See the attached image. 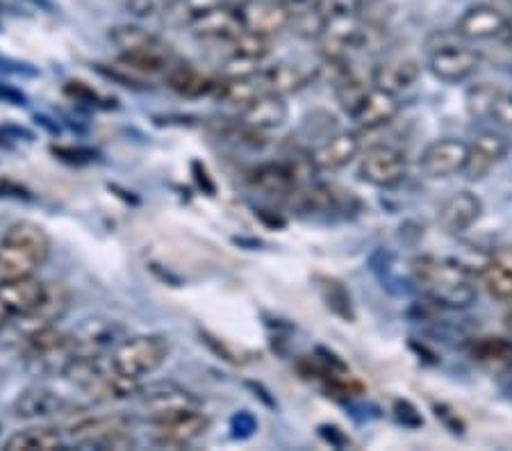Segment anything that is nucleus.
Here are the masks:
<instances>
[{"label": "nucleus", "instance_id": "f704fd0d", "mask_svg": "<svg viewBox=\"0 0 512 451\" xmlns=\"http://www.w3.org/2000/svg\"><path fill=\"white\" fill-rule=\"evenodd\" d=\"M89 449H101V451H126V449H137V440L132 438L130 429L126 431H117V433H110V436H105L101 440H96L92 447Z\"/></svg>", "mask_w": 512, "mask_h": 451}, {"label": "nucleus", "instance_id": "f03ea898", "mask_svg": "<svg viewBox=\"0 0 512 451\" xmlns=\"http://www.w3.org/2000/svg\"><path fill=\"white\" fill-rule=\"evenodd\" d=\"M51 258V237L39 224L16 221L0 235V281L37 276Z\"/></svg>", "mask_w": 512, "mask_h": 451}, {"label": "nucleus", "instance_id": "6ab92c4d", "mask_svg": "<svg viewBox=\"0 0 512 451\" xmlns=\"http://www.w3.org/2000/svg\"><path fill=\"white\" fill-rule=\"evenodd\" d=\"M187 30L192 32L196 39H205V41H233L239 32H242V21H239L237 7L235 5H221L214 7V10L205 12L203 16H198L192 23H189Z\"/></svg>", "mask_w": 512, "mask_h": 451}, {"label": "nucleus", "instance_id": "6e6552de", "mask_svg": "<svg viewBox=\"0 0 512 451\" xmlns=\"http://www.w3.org/2000/svg\"><path fill=\"white\" fill-rule=\"evenodd\" d=\"M153 426V442L164 449H187L194 445L198 438H203L210 431V417L201 408L185 410L167 420L155 422Z\"/></svg>", "mask_w": 512, "mask_h": 451}, {"label": "nucleus", "instance_id": "412c9836", "mask_svg": "<svg viewBox=\"0 0 512 451\" xmlns=\"http://www.w3.org/2000/svg\"><path fill=\"white\" fill-rule=\"evenodd\" d=\"M508 16L494 5H474L460 16L456 32L467 41H483L501 37L506 30Z\"/></svg>", "mask_w": 512, "mask_h": 451}, {"label": "nucleus", "instance_id": "20e7f679", "mask_svg": "<svg viewBox=\"0 0 512 451\" xmlns=\"http://www.w3.org/2000/svg\"><path fill=\"white\" fill-rule=\"evenodd\" d=\"M71 292L64 283H46V294L35 308L26 315L16 317L14 322L0 328V347L21 351L39 333L57 326V322L69 313Z\"/></svg>", "mask_w": 512, "mask_h": 451}, {"label": "nucleus", "instance_id": "0eeeda50", "mask_svg": "<svg viewBox=\"0 0 512 451\" xmlns=\"http://www.w3.org/2000/svg\"><path fill=\"white\" fill-rule=\"evenodd\" d=\"M139 399V413H142L144 420L148 424L162 422L167 417H173L178 413H185V410L192 408H201V401H198L192 392H187L180 385H153L148 390H139L137 392Z\"/></svg>", "mask_w": 512, "mask_h": 451}, {"label": "nucleus", "instance_id": "f3484780", "mask_svg": "<svg viewBox=\"0 0 512 451\" xmlns=\"http://www.w3.org/2000/svg\"><path fill=\"white\" fill-rule=\"evenodd\" d=\"M399 112H401L399 96L371 85L365 98L358 103V108L351 112V119L358 123L362 130H376V128L387 126V123H392Z\"/></svg>", "mask_w": 512, "mask_h": 451}, {"label": "nucleus", "instance_id": "cd10ccee", "mask_svg": "<svg viewBox=\"0 0 512 451\" xmlns=\"http://www.w3.org/2000/svg\"><path fill=\"white\" fill-rule=\"evenodd\" d=\"M5 451H53L64 449V433L55 426H28L14 431L3 442Z\"/></svg>", "mask_w": 512, "mask_h": 451}, {"label": "nucleus", "instance_id": "393cba45", "mask_svg": "<svg viewBox=\"0 0 512 451\" xmlns=\"http://www.w3.org/2000/svg\"><path fill=\"white\" fill-rule=\"evenodd\" d=\"M419 73V62L410 60V57H406V60H387L371 71V85L399 96V92H406L408 87L415 85Z\"/></svg>", "mask_w": 512, "mask_h": 451}, {"label": "nucleus", "instance_id": "dca6fc26", "mask_svg": "<svg viewBox=\"0 0 512 451\" xmlns=\"http://www.w3.org/2000/svg\"><path fill=\"white\" fill-rule=\"evenodd\" d=\"M483 215V201L472 192H456L437 210V224L447 235H462Z\"/></svg>", "mask_w": 512, "mask_h": 451}, {"label": "nucleus", "instance_id": "2f4dec72", "mask_svg": "<svg viewBox=\"0 0 512 451\" xmlns=\"http://www.w3.org/2000/svg\"><path fill=\"white\" fill-rule=\"evenodd\" d=\"M501 94L499 87L490 85V82H481V85H474L467 92V110L472 117H490V110L497 96Z\"/></svg>", "mask_w": 512, "mask_h": 451}, {"label": "nucleus", "instance_id": "bb28decb", "mask_svg": "<svg viewBox=\"0 0 512 451\" xmlns=\"http://www.w3.org/2000/svg\"><path fill=\"white\" fill-rule=\"evenodd\" d=\"M164 80H167V85L173 89V92H178L180 96H187V98L208 96L219 89V80L205 76V73L194 69L192 64H185L178 60L171 64L167 73H164Z\"/></svg>", "mask_w": 512, "mask_h": 451}, {"label": "nucleus", "instance_id": "9d476101", "mask_svg": "<svg viewBox=\"0 0 512 451\" xmlns=\"http://www.w3.org/2000/svg\"><path fill=\"white\" fill-rule=\"evenodd\" d=\"M242 28L262 37H276L292 23V10L276 0H242L235 5Z\"/></svg>", "mask_w": 512, "mask_h": 451}, {"label": "nucleus", "instance_id": "39448f33", "mask_svg": "<svg viewBox=\"0 0 512 451\" xmlns=\"http://www.w3.org/2000/svg\"><path fill=\"white\" fill-rule=\"evenodd\" d=\"M169 340L164 335L144 333L123 338L110 354V365L123 379L142 383V379L158 372L169 358Z\"/></svg>", "mask_w": 512, "mask_h": 451}, {"label": "nucleus", "instance_id": "9b49d317", "mask_svg": "<svg viewBox=\"0 0 512 451\" xmlns=\"http://www.w3.org/2000/svg\"><path fill=\"white\" fill-rule=\"evenodd\" d=\"M469 155V144L462 142L456 137L437 139V142L428 144L426 151L421 153L419 167L424 171V176L440 180V178H451L456 174H462L467 164Z\"/></svg>", "mask_w": 512, "mask_h": 451}, {"label": "nucleus", "instance_id": "aec40b11", "mask_svg": "<svg viewBox=\"0 0 512 451\" xmlns=\"http://www.w3.org/2000/svg\"><path fill=\"white\" fill-rule=\"evenodd\" d=\"M508 149V139L499 133L476 135L474 142L469 144L467 164L465 169H462V174L469 180H481L483 176H487V171H490L494 164L506 158Z\"/></svg>", "mask_w": 512, "mask_h": 451}, {"label": "nucleus", "instance_id": "ddd939ff", "mask_svg": "<svg viewBox=\"0 0 512 451\" xmlns=\"http://www.w3.org/2000/svg\"><path fill=\"white\" fill-rule=\"evenodd\" d=\"M478 64H481V55L467 46H440L431 53V60H428V69H431L433 76L442 82H449V85H456V82H465L472 78Z\"/></svg>", "mask_w": 512, "mask_h": 451}, {"label": "nucleus", "instance_id": "f8f14e48", "mask_svg": "<svg viewBox=\"0 0 512 451\" xmlns=\"http://www.w3.org/2000/svg\"><path fill=\"white\" fill-rule=\"evenodd\" d=\"M44 294L46 283L39 281L37 276L0 281V328L14 322L16 317L26 315L44 299Z\"/></svg>", "mask_w": 512, "mask_h": 451}, {"label": "nucleus", "instance_id": "c85d7f7f", "mask_svg": "<svg viewBox=\"0 0 512 451\" xmlns=\"http://www.w3.org/2000/svg\"><path fill=\"white\" fill-rule=\"evenodd\" d=\"M226 3L228 0H176V3L171 5V10L164 14V21H167L169 26L187 28L189 23L198 19V16H203L205 12H210L214 7H221Z\"/></svg>", "mask_w": 512, "mask_h": 451}, {"label": "nucleus", "instance_id": "2eb2a0df", "mask_svg": "<svg viewBox=\"0 0 512 451\" xmlns=\"http://www.w3.org/2000/svg\"><path fill=\"white\" fill-rule=\"evenodd\" d=\"M76 410V404L66 399L60 392L44 385H35V388L23 390L19 397L14 399L12 413L21 420H44V417L53 415H66Z\"/></svg>", "mask_w": 512, "mask_h": 451}, {"label": "nucleus", "instance_id": "72a5a7b5", "mask_svg": "<svg viewBox=\"0 0 512 451\" xmlns=\"http://www.w3.org/2000/svg\"><path fill=\"white\" fill-rule=\"evenodd\" d=\"M176 0H128L126 10L135 19H153V16H164Z\"/></svg>", "mask_w": 512, "mask_h": 451}, {"label": "nucleus", "instance_id": "7c9ffc66", "mask_svg": "<svg viewBox=\"0 0 512 451\" xmlns=\"http://www.w3.org/2000/svg\"><path fill=\"white\" fill-rule=\"evenodd\" d=\"M481 283L485 290L490 292V297L501 301L512 299V276H508L497 265H492L490 260H487V265L481 269Z\"/></svg>", "mask_w": 512, "mask_h": 451}, {"label": "nucleus", "instance_id": "1a4fd4ad", "mask_svg": "<svg viewBox=\"0 0 512 451\" xmlns=\"http://www.w3.org/2000/svg\"><path fill=\"white\" fill-rule=\"evenodd\" d=\"M408 174V160L399 149L394 146H374L369 149L365 155H362L360 167H358V176L365 180V183L381 187V190H387V187L399 185L403 178Z\"/></svg>", "mask_w": 512, "mask_h": 451}, {"label": "nucleus", "instance_id": "b1692460", "mask_svg": "<svg viewBox=\"0 0 512 451\" xmlns=\"http://www.w3.org/2000/svg\"><path fill=\"white\" fill-rule=\"evenodd\" d=\"M130 426H132L130 417L121 415V413H114V415H82V417H78L76 422L69 424V431H66V436L76 442V445L89 449L96 440L110 436V433L126 431V429H130Z\"/></svg>", "mask_w": 512, "mask_h": 451}, {"label": "nucleus", "instance_id": "4c0bfd02", "mask_svg": "<svg viewBox=\"0 0 512 451\" xmlns=\"http://www.w3.org/2000/svg\"><path fill=\"white\" fill-rule=\"evenodd\" d=\"M490 262L492 265H497L499 269H503L508 276H512V244H503L499 249H494Z\"/></svg>", "mask_w": 512, "mask_h": 451}, {"label": "nucleus", "instance_id": "c756f323", "mask_svg": "<svg viewBox=\"0 0 512 451\" xmlns=\"http://www.w3.org/2000/svg\"><path fill=\"white\" fill-rule=\"evenodd\" d=\"M228 46L233 48V51H230L233 55L246 57V60H255V62H262L264 57L271 53V39L255 35V32H249V30L239 32L233 41H228Z\"/></svg>", "mask_w": 512, "mask_h": 451}, {"label": "nucleus", "instance_id": "a211bd4d", "mask_svg": "<svg viewBox=\"0 0 512 451\" xmlns=\"http://www.w3.org/2000/svg\"><path fill=\"white\" fill-rule=\"evenodd\" d=\"M255 80H258L264 94H276L285 98L287 94L301 92L303 87H308L315 80V71L294 62H276L267 69H260Z\"/></svg>", "mask_w": 512, "mask_h": 451}, {"label": "nucleus", "instance_id": "473e14b6", "mask_svg": "<svg viewBox=\"0 0 512 451\" xmlns=\"http://www.w3.org/2000/svg\"><path fill=\"white\" fill-rule=\"evenodd\" d=\"M260 73V62L246 60V57H239L230 53L228 60L221 67V80H249Z\"/></svg>", "mask_w": 512, "mask_h": 451}, {"label": "nucleus", "instance_id": "5701e85b", "mask_svg": "<svg viewBox=\"0 0 512 451\" xmlns=\"http://www.w3.org/2000/svg\"><path fill=\"white\" fill-rule=\"evenodd\" d=\"M287 114L289 110H287V103L283 101V96L262 92L258 98H253L246 108L237 112L235 121L264 133V130H274L283 126L287 121Z\"/></svg>", "mask_w": 512, "mask_h": 451}, {"label": "nucleus", "instance_id": "f257e3e1", "mask_svg": "<svg viewBox=\"0 0 512 451\" xmlns=\"http://www.w3.org/2000/svg\"><path fill=\"white\" fill-rule=\"evenodd\" d=\"M412 278L421 294L437 306L460 310L476 301L474 274L453 258L421 256L412 262Z\"/></svg>", "mask_w": 512, "mask_h": 451}, {"label": "nucleus", "instance_id": "4468645a", "mask_svg": "<svg viewBox=\"0 0 512 451\" xmlns=\"http://www.w3.org/2000/svg\"><path fill=\"white\" fill-rule=\"evenodd\" d=\"M123 338V326L112 319H87L78 331H73L80 358H105L107 351L112 354Z\"/></svg>", "mask_w": 512, "mask_h": 451}, {"label": "nucleus", "instance_id": "7ed1b4c3", "mask_svg": "<svg viewBox=\"0 0 512 451\" xmlns=\"http://www.w3.org/2000/svg\"><path fill=\"white\" fill-rule=\"evenodd\" d=\"M107 37L117 46L123 69L137 76H164L176 62L167 41L139 26H114Z\"/></svg>", "mask_w": 512, "mask_h": 451}, {"label": "nucleus", "instance_id": "a878e982", "mask_svg": "<svg viewBox=\"0 0 512 451\" xmlns=\"http://www.w3.org/2000/svg\"><path fill=\"white\" fill-rule=\"evenodd\" d=\"M469 356L476 365L487 372L503 374L512 369V340L497 338V335H485L469 342Z\"/></svg>", "mask_w": 512, "mask_h": 451}, {"label": "nucleus", "instance_id": "a19ab883", "mask_svg": "<svg viewBox=\"0 0 512 451\" xmlns=\"http://www.w3.org/2000/svg\"><path fill=\"white\" fill-rule=\"evenodd\" d=\"M503 37H506L508 44H512V19H508V23H506V30H503Z\"/></svg>", "mask_w": 512, "mask_h": 451}, {"label": "nucleus", "instance_id": "58836bf2", "mask_svg": "<svg viewBox=\"0 0 512 451\" xmlns=\"http://www.w3.org/2000/svg\"><path fill=\"white\" fill-rule=\"evenodd\" d=\"M276 3H283V5H287V7H289V10H292V7L305 5V3H310V0H276Z\"/></svg>", "mask_w": 512, "mask_h": 451}, {"label": "nucleus", "instance_id": "c9c22d12", "mask_svg": "<svg viewBox=\"0 0 512 451\" xmlns=\"http://www.w3.org/2000/svg\"><path fill=\"white\" fill-rule=\"evenodd\" d=\"M321 283H324V285H321V290H324V294H326L328 308H333L337 315H340V303H337V301H342L344 306L351 308V297L346 294L342 283L333 281V278H321Z\"/></svg>", "mask_w": 512, "mask_h": 451}, {"label": "nucleus", "instance_id": "ea45409f", "mask_svg": "<svg viewBox=\"0 0 512 451\" xmlns=\"http://www.w3.org/2000/svg\"><path fill=\"white\" fill-rule=\"evenodd\" d=\"M503 324H506V328L512 333V303H510V308L506 310V315H503Z\"/></svg>", "mask_w": 512, "mask_h": 451}, {"label": "nucleus", "instance_id": "423d86ee", "mask_svg": "<svg viewBox=\"0 0 512 451\" xmlns=\"http://www.w3.org/2000/svg\"><path fill=\"white\" fill-rule=\"evenodd\" d=\"M19 354L35 376H62L73 360L80 358L73 333H64L57 326L32 338Z\"/></svg>", "mask_w": 512, "mask_h": 451}, {"label": "nucleus", "instance_id": "e433bc0d", "mask_svg": "<svg viewBox=\"0 0 512 451\" xmlns=\"http://www.w3.org/2000/svg\"><path fill=\"white\" fill-rule=\"evenodd\" d=\"M490 119L503 128H512V94L501 92L490 110Z\"/></svg>", "mask_w": 512, "mask_h": 451}, {"label": "nucleus", "instance_id": "4be33fe9", "mask_svg": "<svg viewBox=\"0 0 512 451\" xmlns=\"http://www.w3.org/2000/svg\"><path fill=\"white\" fill-rule=\"evenodd\" d=\"M362 149L358 133H337L330 135L324 144H319L310 153V160L317 171H340L351 164Z\"/></svg>", "mask_w": 512, "mask_h": 451}]
</instances>
